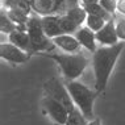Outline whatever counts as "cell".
Here are the masks:
<instances>
[{
	"instance_id": "cell-2",
	"label": "cell",
	"mask_w": 125,
	"mask_h": 125,
	"mask_svg": "<svg viewBox=\"0 0 125 125\" xmlns=\"http://www.w3.org/2000/svg\"><path fill=\"white\" fill-rule=\"evenodd\" d=\"M46 58L53 59L62 70L63 76L67 80H76L84 73L90 59L82 53H67V54H54V53H38Z\"/></svg>"
},
{
	"instance_id": "cell-17",
	"label": "cell",
	"mask_w": 125,
	"mask_h": 125,
	"mask_svg": "<svg viewBox=\"0 0 125 125\" xmlns=\"http://www.w3.org/2000/svg\"><path fill=\"white\" fill-rule=\"evenodd\" d=\"M16 29H17V25L8 17L7 12L3 11L1 15H0V30H1V33L3 34H9V33L15 32Z\"/></svg>"
},
{
	"instance_id": "cell-11",
	"label": "cell",
	"mask_w": 125,
	"mask_h": 125,
	"mask_svg": "<svg viewBox=\"0 0 125 125\" xmlns=\"http://www.w3.org/2000/svg\"><path fill=\"white\" fill-rule=\"evenodd\" d=\"M53 42L55 46H58L59 49H62L66 53H79L80 50V43L78 41L75 34H61L53 38Z\"/></svg>"
},
{
	"instance_id": "cell-15",
	"label": "cell",
	"mask_w": 125,
	"mask_h": 125,
	"mask_svg": "<svg viewBox=\"0 0 125 125\" xmlns=\"http://www.w3.org/2000/svg\"><path fill=\"white\" fill-rule=\"evenodd\" d=\"M83 8L86 9V12L88 13V15H95V16H99V17H103L105 21H109V20H112L115 16L111 15L108 11L101 7L100 3H94V4H84Z\"/></svg>"
},
{
	"instance_id": "cell-5",
	"label": "cell",
	"mask_w": 125,
	"mask_h": 125,
	"mask_svg": "<svg viewBox=\"0 0 125 125\" xmlns=\"http://www.w3.org/2000/svg\"><path fill=\"white\" fill-rule=\"evenodd\" d=\"M43 91H45L46 95L54 97L62 105H65L69 112H71V111H74L76 108L69 90H67V87L63 86V83L59 79H57V78H52L48 82L43 83Z\"/></svg>"
},
{
	"instance_id": "cell-24",
	"label": "cell",
	"mask_w": 125,
	"mask_h": 125,
	"mask_svg": "<svg viewBox=\"0 0 125 125\" xmlns=\"http://www.w3.org/2000/svg\"><path fill=\"white\" fill-rule=\"evenodd\" d=\"M94 3H99V0H80V4H94Z\"/></svg>"
},
{
	"instance_id": "cell-10",
	"label": "cell",
	"mask_w": 125,
	"mask_h": 125,
	"mask_svg": "<svg viewBox=\"0 0 125 125\" xmlns=\"http://www.w3.org/2000/svg\"><path fill=\"white\" fill-rule=\"evenodd\" d=\"M74 34H75L78 41H79V43L83 46V48H86L91 53L96 52V49H97L96 48V33L94 32L92 29H90L87 25L86 26H80Z\"/></svg>"
},
{
	"instance_id": "cell-13",
	"label": "cell",
	"mask_w": 125,
	"mask_h": 125,
	"mask_svg": "<svg viewBox=\"0 0 125 125\" xmlns=\"http://www.w3.org/2000/svg\"><path fill=\"white\" fill-rule=\"evenodd\" d=\"M33 12L42 16L54 15V0H32Z\"/></svg>"
},
{
	"instance_id": "cell-16",
	"label": "cell",
	"mask_w": 125,
	"mask_h": 125,
	"mask_svg": "<svg viewBox=\"0 0 125 125\" xmlns=\"http://www.w3.org/2000/svg\"><path fill=\"white\" fill-rule=\"evenodd\" d=\"M66 15L80 28V26H83V24H86V19H87V15H88V13L86 12V9L83 8L82 4H80V5L75 7V8H73L71 11H69Z\"/></svg>"
},
{
	"instance_id": "cell-18",
	"label": "cell",
	"mask_w": 125,
	"mask_h": 125,
	"mask_svg": "<svg viewBox=\"0 0 125 125\" xmlns=\"http://www.w3.org/2000/svg\"><path fill=\"white\" fill-rule=\"evenodd\" d=\"M66 125H88V123H87V119L84 117V115L76 107L74 111L69 112V119H67Z\"/></svg>"
},
{
	"instance_id": "cell-9",
	"label": "cell",
	"mask_w": 125,
	"mask_h": 125,
	"mask_svg": "<svg viewBox=\"0 0 125 125\" xmlns=\"http://www.w3.org/2000/svg\"><path fill=\"white\" fill-rule=\"evenodd\" d=\"M41 22H42V28L45 34L49 38H54L57 36L65 34L61 25V16L59 15H49V16H42L41 17Z\"/></svg>"
},
{
	"instance_id": "cell-25",
	"label": "cell",
	"mask_w": 125,
	"mask_h": 125,
	"mask_svg": "<svg viewBox=\"0 0 125 125\" xmlns=\"http://www.w3.org/2000/svg\"><path fill=\"white\" fill-rule=\"evenodd\" d=\"M88 125H101V123H100L99 119H94V120H90Z\"/></svg>"
},
{
	"instance_id": "cell-6",
	"label": "cell",
	"mask_w": 125,
	"mask_h": 125,
	"mask_svg": "<svg viewBox=\"0 0 125 125\" xmlns=\"http://www.w3.org/2000/svg\"><path fill=\"white\" fill-rule=\"evenodd\" d=\"M42 107L45 108V111L52 119L59 125H66L67 119H69V111L65 105L59 103L58 100H55L54 97L49 96L45 94L42 99Z\"/></svg>"
},
{
	"instance_id": "cell-22",
	"label": "cell",
	"mask_w": 125,
	"mask_h": 125,
	"mask_svg": "<svg viewBox=\"0 0 125 125\" xmlns=\"http://www.w3.org/2000/svg\"><path fill=\"white\" fill-rule=\"evenodd\" d=\"M117 1L119 0H99L101 7L109 12L111 15H115V12L117 11Z\"/></svg>"
},
{
	"instance_id": "cell-7",
	"label": "cell",
	"mask_w": 125,
	"mask_h": 125,
	"mask_svg": "<svg viewBox=\"0 0 125 125\" xmlns=\"http://www.w3.org/2000/svg\"><path fill=\"white\" fill-rule=\"evenodd\" d=\"M0 57L4 61L13 65H21V63L28 62L30 58V54L24 52L22 49L17 48L11 42H1L0 45Z\"/></svg>"
},
{
	"instance_id": "cell-23",
	"label": "cell",
	"mask_w": 125,
	"mask_h": 125,
	"mask_svg": "<svg viewBox=\"0 0 125 125\" xmlns=\"http://www.w3.org/2000/svg\"><path fill=\"white\" fill-rule=\"evenodd\" d=\"M117 12L120 15L125 16V0H119L117 1Z\"/></svg>"
},
{
	"instance_id": "cell-21",
	"label": "cell",
	"mask_w": 125,
	"mask_h": 125,
	"mask_svg": "<svg viewBox=\"0 0 125 125\" xmlns=\"http://www.w3.org/2000/svg\"><path fill=\"white\" fill-rule=\"evenodd\" d=\"M116 22V32L119 36L120 41H125V17H116L115 19Z\"/></svg>"
},
{
	"instance_id": "cell-8",
	"label": "cell",
	"mask_w": 125,
	"mask_h": 125,
	"mask_svg": "<svg viewBox=\"0 0 125 125\" xmlns=\"http://www.w3.org/2000/svg\"><path fill=\"white\" fill-rule=\"evenodd\" d=\"M96 42L101 43L103 46H111L116 45L120 42V38L116 32V22H115V17L112 20L105 22V25L101 28L99 32H96Z\"/></svg>"
},
{
	"instance_id": "cell-20",
	"label": "cell",
	"mask_w": 125,
	"mask_h": 125,
	"mask_svg": "<svg viewBox=\"0 0 125 125\" xmlns=\"http://www.w3.org/2000/svg\"><path fill=\"white\" fill-rule=\"evenodd\" d=\"M59 16H61V25H62V29L66 34H73V33H75L79 29V26L67 15H59Z\"/></svg>"
},
{
	"instance_id": "cell-12",
	"label": "cell",
	"mask_w": 125,
	"mask_h": 125,
	"mask_svg": "<svg viewBox=\"0 0 125 125\" xmlns=\"http://www.w3.org/2000/svg\"><path fill=\"white\" fill-rule=\"evenodd\" d=\"M8 41L13 43V45H16L17 48L22 49L24 52L29 53L30 55H32V43H30V38H29V34L28 32H25V30H19L16 29L15 32L9 33L8 34Z\"/></svg>"
},
{
	"instance_id": "cell-4",
	"label": "cell",
	"mask_w": 125,
	"mask_h": 125,
	"mask_svg": "<svg viewBox=\"0 0 125 125\" xmlns=\"http://www.w3.org/2000/svg\"><path fill=\"white\" fill-rule=\"evenodd\" d=\"M26 32L29 34L30 43H32V53L38 54V53H46L50 49H53V40L49 38L45 34L41 22V16L34 13L30 15L29 20L26 22Z\"/></svg>"
},
{
	"instance_id": "cell-19",
	"label": "cell",
	"mask_w": 125,
	"mask_h": 125,
	"mask_svg": "<svg viewBox=\"0 0 125 125\" xmlns=\"http://www.w3.org/2000/svg\"><path fill=\"white\" fill-rule=\"evenodd\" d=\"M105 22L107 21L103 17H99V16H95V15H87V19H86V25L90 29H92L95 33L99 32L105 25Z\"/></svg>"
},
{
	"instance_id": "cell-1",
	"label": "cell",
	"mask_w": 125,
	"mask_h": 125,
	"mask_svg": "<svg viewBox=\"0 0 125 125\" xmlns=\"http://www.w3.org/2000/svg\"><path fill=\"white\" fill-rule=\"evenodd\" d=\"M125 48V41H120L116 45L103 46L96 49L92 53V66L95 74V90L97 92H103L105 90L109 76L112 74L115 65L119 59L121 52Z\"/></svg>"
},
{
	"instance_id": "cell-3",
	"label": "cell",
	"mask_w": 125,
	"mask_h": 125,
	"mask_svg": "<svg viewBox=\"0 0 125 125\" xmlns=\"http://www.w3.org/2000/svg\"><path fill=\"white\" fill-rule=\"evenodd\" d=\"M75 105L80 109L87 120H94V104L97 97V91H92L76 80H67L66 84Z\"/></svg>"
},
{
	"instance_id": "cell-14",
	"label": "cell",
	"mask_w": 125,
	"mask_h": 125,
	"mask_svg": "<svg viewBox=\"0 0 125 125\" xmlns=\"http://www.w3.org/2000/svg\"><path fill=\"white\" fill-rule=\"evenodd\" d=\"M78 5H80L79 0H54V15H66Z\"/></svg>"
}]
</instances>
